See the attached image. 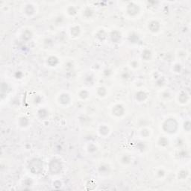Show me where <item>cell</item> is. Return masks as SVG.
<instances>
[{"label":"cell","mask_w":191,"mask_h":191,"mask_svg":"<svg viewBox=\"0 0 191 191\" xmlns=\"http://www.w3.org/2000/svg\"><path fill=\"white\" fill-rule=\"evenodd\" d=\"M88 149H89V152H95V151L96 150V147L94 145L91 144V145L89 146Z\"/></svg>","instance_id":"cell-30"},{"label":"cell","mask_w":191,"mask_h":191,"mask_svg":"<svg viewBox=\"0 0 191 191\" xmlns=\"http://www.w3.org/2000/svg\"><path fill=\"white\" fill-rule=\"evenodd\" d=\"M127 12L129 15L131 16H135L138 14L139 12V7L134 3H130L128 5L127 8Z\"/></svg>","instance_id":"cell-4"},{"label":"cell","mask_w":191,"mask_h":191,"mask_svg":"<svg viewBox=\"0 0 191 191\" xmlns=\"http://www.w3.org/2000/svg\"><path fill=\"white\" fill-rule=\"evenodd\" d=\"M49 170L52 174H58L62 169V164L57 159H53L49 163Z\"/></svg>","instance_id":"cell-3"},{"label":"cell","mask_w":191,"mask_h":191,"mask_svg":"<svg viewBox=\"0 0 191 191\" xmlns=\"http://www.w3.org/2000/svg\"><path fill=\"white\" fill-rule=\"evenodd\" d=\"M158 173V175H159L160 177H161V176H164V172L163 170H159Z\"/></svg>","instance_id":"cell-34"},{"label":"cell","mask_w":191,"mask_h":191,"mask_svg":"<svg viewBox=\"0 0 191 191\" xmlns=\"http://www.w3.org/2000/svg\"><path fill=\"white\" fill-rule=\"evenodd\" d=\"M96 37L100 40H103L104 38H106V34H105V32H104L103 30H101V31H99V32L97 33Z\"/></svg>","instance_id":"cell-17"},{"label":"cell","mask_w":191,"mask_h":191,"mask_svg":"<svg viewBox=\"0 0 191 191\" xmlns=\"http://www.w3.org/2000/svg\"><path fill=\"white\" fill-rule=\"evenodd\" d=\"M80 28L78 26H74L71 28V34L74 37H76L79 34Z\"/></svg>","instance_id":"cell-15"},{"label":"cell","mask_w":191,"mask_h":191,"mask_svg":"<svg viewBox=\"0 0 191 191\" xmlns=\"http://www.w3.org/2000/svg\"><path fill=\"white\" fill-rule=\"evenodd\" d=\"M84 16H87V17H90L92 16L93 14V11H92L90 8H87L85 11H84Z\"/></svg>","instance_id":"cell-23"},{"label":"cell","mask_w":191,"mask_h":191,"mask_svg":"<svg viewBox=\"0 0 191 191\" xmlns=\"http://www.w3.org/2000/svg\"><path fill=\"white\" fill-rule=\"evenodd\" d=\"M146 94L143 91H139L136 93V98L138 101H144L146 98Z\"/></svg>","instance_id":"cell-11"},{"label":"cell","mask_w":191,"mask_h":191,"mask_svg":"<svg viewBox=\"0 0 191 191\" xmlns=\"http://www.w3.org/2000/svg\"><path fill=\"white\" fill-rule=\"evenodd\" d=\"M58 63V59L56 57H49L47 60V64L50 66H56Z\"/></svg>","instance_id":"cell-7"},{"label":"cell","mask_w":191,"mask_h":191,"mask_svg":"<svg viewBox=\"0 0 191 191\" xmlns=\"http://www.w3.org/2000/svg\"><path fill=\"white\" fill-rule=\"evenodd\" d=\"M138 36L135 34H131L130 36H129V40L132 43H136L138 41Z\"/></svg>","instance_id":"cell-20"},{"label":"cell","mask_w":191,"mask_h":191,"mask_svg":"<svg viewBox=\"0 0 191 191\" xmlns=\"http://www.w3.org/2000/svg\"><path fill=\"white\" fill-rule=\"evenodd\" d=\"M107 93V90L104 87H99L98 89V94L100 96H105Z\"/></svg>","instance_id":"cell-21"},{"label":"cell","mask_w":191,"mask_h":191,"mask_svg":"<svg viewBox=\"0 0 191 191\" xmlns=\"http://www.w3.org/2000/svg\"><path fill=\"white\" fill-rule=\"evenodd\" d=\"M130 161H131V158L128 155H124L122 158V161L123 164H128L130 162Z\"/></svg>","instance_id":"cell-25"},{"label":"cell","mask_w":191,"mask_h":191,"mask_svg":"<svg viewBox=\"0 0 191 191\" xmlns=\"http://www.w3.org/2000/svg\"><path fill=\"white\" fill-rule=\"evenodd\" d=\"M68 13L70 14V15H74L76 14V10L74 7H70L68 8Z\"/></svg>","instance_id":"cell-28"},{"label":"cell","mask_w":191,"mask_h":191,"mask_svg":"<svg viewBox=\"0 0 191 191\" xmlns=\"http://www.w3.org/2000/svg\"><path fill=\"white\" fill-rule=\"evenodd\" d=\"M79 96L81 97L82 98H86L87 96H88V93L87 91L86 90H82L81 92L79 93Z\"/></svg>","instance_id":"cell-24"},{"label":"cell","mask_w":191,"mask_h":191,"mask_svg":"<svg viewBox=\"0 0 191 191\" xmlns=\"http://www.w3.org/2000/svg\"><path fill=\"white\" fill-rule=\"evenodd\" d=\"M20 125L22 127H26L28 125V120L26 117H22L20 119Z\"/></svg>","instance_id":"cell-19"},{"label":"cell","mask_w":191,"mask_h":191,"mask_svg":"<svg viewBox=\"0 0 191 191\" xmlns=\"http://www.w3.org/2000/svg\"><path fill=\"white\" fill-rule=\"evenodd\" d=\"M188 99V97L187 96L186 94H181L180 96H179V100L181 101V102H186L187 100Z\"/></svg>","instance_id":"cell-26"},{"label":"cell","mask_w":191,"mask_h":191,"mask_svg":"<svg viewBox=\"0 0 191 191\" xmlns=\"http://www.w3.org/2000/svg\"><path fill=\"white\" fill-rule=\"evenodd\" d=\"M24 184H26V186H31V185H32V181L31 180V178H27V179L25 180Z\"/></svg>","instance_id":"cell-31"},{"label":"cell","mask_w":191,"mask_h":191,"mask_svg":"<svg viewBox=\"0 0 191 191\" xmlns=\"http://www.w3.org/2000/svg\"><path fill=\"white\" fill-rule=\"evenodd\" d=\"M32 32H31L29 30H26L22 33V38L25 41H28V40H29L31 38H32Z\"/></svg>","instance_id":"cell-10"},{"label":"cell","mask_w":191,"mask_h":191,"mask_svg":"<svg viewBox=\"0 0 191 191\" xmlns=\"http://www.w3.org/2000/svg\"><path fill=\"white\" fill-rule=\"evenodd\" d=\"M29 170L34 174H40L43 171V161L40 159L34 158L30 161L28 165Z\"/></svg>","instance_id":"cell-1"},{"label":"cell","mask_w":191,"mask_h":191,"mask_svg":"<svg viewBox=\"0 0 191 191\" xmlns=\"http://www.w3.org/2000/svg\"><path fill=\"white\" fill-rule=\"evenodd\" d=\"M15 76H16V78H21L22 76V73L21 72H20V71L19 72H16L15 73Z\"/></svg>","instance_id":"cell-33"},{"label":"cell","mask_w":191,"mask_h":191,"mask_svg":"<svg viewBox=\"0 0 191 191\" xmlns=\"http://www.w3.org/2000/svg\"><path fill=\"white\" fill-rule=\"evenodd\" d=\"M1 91H2V94H3L4 93H6V90H8V84L6 83H2L1 85Z\"/></svg>","instance_id":"cell-27"},{"label":"cell","mask_w":191,"mask_h":191,"mask_svg":"<svg viewBox=\"0 0 191 191\" xmlns=\"http://www.w3.org/2000/svg\"><path fill=\"white\" fill-rule=\"evenodd\" d=\"M187 175V172H186V171H181L180 173H179V175H178V177L181 178H186Z\"/></svg>","instance_id":"cell-29"},{"label":"cell","mask_w":191,"mask_h":191,"mask_svg":"<svg viewBox=\"0 0 191 191\" xmlns=\"http://www.w3.org/2000/svg\"><path fill=\"white\" fill-rule=\"evenodd\" d=\"M151 52L149 50H144L143 52V54H142V57L143 59L145 60H149L150 58H151Z\"/></svg>","instance_id":"cell-16"},{"label":"cell","mask_w":191,"mask_h":191,"mask_svg":"<svg viewBox=\"0 0 191 191\" xmlns=\"http://www.w3.org/2000/svg\"><path fill=\"white\" fill-rule=\"evenodd\" d=\"M129 76H130V75H129V73H128L127 72H124L122 75V78H124V79H128L129 78Z\"/></svg>","instance_id":"cell-32"},{"label":"cell","mask_w":191,"mask_h":191,"mask_svg":"<svg viewBox=\"0 0 191 191\" xmlns=\"http://www.w3.org/2000/svg\"><path fill=\"white\" fill-rule=\"evenodd\" d=\"M131 65L134 66V67H137L138 66V64L137 62H136V61H133V62L131 63Z\"/></svg>","instance_id":"cell-35"},{"label":"cell","mask_w":191,"mask_h":191,"mask_svg":"<svg viewBox=\"0 0 191 191\" xmlns=\"http://www.w3.org/2000/svg\"><path fill=\"white\" fill-rule=\"evenodd\" d=\"M112 111H113V114L115 116H120L123 115V114H124L125 109H124V108L122 107V105H121V104H116V105H115Z\"/></svg>","instance_id":"cell-5"},{"label":"cell","mask_w":191,"mask_h":191,"mask_svg":"<svg viewBox=\"0 0 191 191\" xmlns=\"http://www.w3.org/2000/svg\"><path fill=\"white\" fill-rule=\"evenodd\" d=\"M35 102H37V103H39L40 102V97H39V96H37V98H35Z\"/></svg>","instance_id":"cell-36"},{"label":"cell","mask_w":191,"mask_h":191,"mask_svg":"<svg viewBox=\"0 0 191 191\" xmlns=\"http://www.w3.org/2000/svg\"><path fill=\"white\" fill-rule=\"evenodd\" d=\"M99 131H100V134H102V135H106L108 134L109 132V129L107 126H102L100 127V129H99Z\"/></svg>","instance_id":"cell-18"},{"label":"cell","mask_w":191,"mask_h":191,"mask_svg":"<svg viewBox=\"0 0 191 191\" xmlns=\"http://www.w3.org/2000/svg\"><path fill=\"white\" fill-rule=\"evenodd\" d=\"M70 100V96H68V94H62V95H60V96L59 97V101L61 104H67Z\"/></svg>","instance_id":"cell-8"},{"label":"cell","mask_w":191,"mask_h":191,"mask_svg":"<svg viewBox=\"0 0 191 191\" xmlns=\"http://www.w3.org/2000/svg\"><path fill=\"white\" fill-rule=\"evenodd\" d=\"M109 171H110L109 166H108L106 164H103L99 167V172H102V173H105L106 174V173H108Z\"/></svg>","instance_id":"cell-14"},{"label":"cell","mask_w":191,"mask_h":191,"mask_svg":"<svg viewBox=\"0 0 191 191\" xmlns=\"http://www.w3.org/2000/svg\"><path fill=\"white\" fill-rule=\"evenodd\" d=\"M178 128V123L175 119H168L163 124V129L167 133H175Z\"/></svg>","instance_id":"cell-2"},{"label":"cell","mask_w":191,"mask_h":191,"mask_svg":"<svg viewBox=\"0 0 191 191\" xmlns=\"http://www.w3.org/2000/svg\"><path fill=\"white\" fill-rule=\"evenodd\" d=\"M110 38H111V40L112 41L115 42V43H117L120 38H121V35H120V33L116 32V31H114L111 33V35H110Z\"/></svg>","instance_id":"cell-9"},{"label":"cell","mask_w":191,"mask_h":191,"mask_svg":"<svg viewBox=\"0 0 191 191\" xmlns=\"http://www.w3.org/2000/svg\"><path fill=\"white\" fill-rule=\"evenodd\" d=\"M25 11H26V14L28 15H32L34 13V8L32 5H28L26 7V9H25Z\"/></svg>","instance_id":"cell-12"},{"label":"cell","mask_w":191,"mask_h":191,"mask_svg":"<svg viewBox=\"0 0 191 191\" xmlns=\"http://www.w3.org/2000/svg\"><path fill=\"white\" fill-rule=\"evenodd\" d=\"M159 144L162 146H166L168 144V140L166 139L165 137H161L159 140Z\"/></svg>","instance_id":"cell-22"},{"label":"cell","mask_w":191,"mask_h":191,"mask_svg":"<svg viewBox=\"0 0 191 191\" xmlns=\"http://www.w3.org/2000/svg\"><path fill=\"white\" fill-rule=\"evenodd\" d=\"M38 115L40 116V118H41V119H46L47 116H48L49 114H48L47 110L46 109H40L39 111H38Z\"/></svg>","instance_id":"cell-13"},{"label":"cell","mask_w":191,"mask_h":191,"mask_svg":"<svg viewBox=\"0 0 191 191\" xmlns=\"http://www.w3.org/2000/svg\"><path fill=\"white\" fill-rule=\"evenodd\" d=\"M149 28L152 32H157L160 29V23L158 21H152L149 25Z\"/></svg>","instance_id":"cell-6"}]
</instances>
